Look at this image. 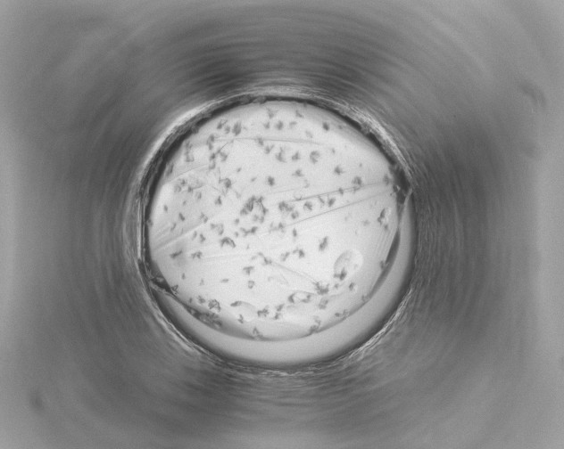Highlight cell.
I'll use <instances>...</instances> for the list:
<instances>
[{
    "label": "cell",
    "mask_w": 564,
    "mask_h": 449,
    "mask_svg": "<svg viewBox=\"0 0 564 449\" xmlns=\"http://www.w3.org/2000/svg\"><path fill=\"white\" fill-rule=\"evenodd\" d=\"M147 220L177 300L268 327L329 314L382 227L348 138L281 116L226 121L190 141Z\"/></svg>",
    "instance_id": "cell-1"
}]
</instances>
